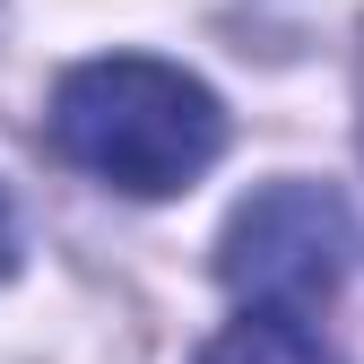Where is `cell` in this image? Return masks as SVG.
<instances>
[{"label":"cell","instance_id":"6da1fadb","mask_svg":"<svg viewBox=\"0 0 364 364\" xmlns=\"http://www.w3.org/2000/svg\"><path fill=\"white\" fill-rule=\"evenodd\" d=\"M53 156L78 165L87 182L130 200H173L225 156V105L191 70L148 61V53H105V61H78L53 87Z\"/></svg>","mask_w":364,"mask_h":364},{"label":"cell","instance_id":"277c9868","mask_svg":"<svg viewBox=\"0 0 364 364\" xmlns=\"http://www.w3.org/2000/svg\"><path fill=\"white\" fill-rule=\"evenodd\" d=\"M9 260H18V217H9V191H0V278H9Z\"/></svg>","mask_w":364,"mask_h":364},{"label":"cell","instance_id":"3957f363","mask_svg":"<svg viewBox=\"0 0 364 364\" xmlns=\"http://www.w3.org/2000/svg\"><path fill=\"white\" fill-rule=\"evenodd\" d=\"M200 364H338V355L304 330V312H243L200 347Z\"/></svg>","mask_w":364,"mask_h":364},{"label":"cell","instance_id":"7a4b0ae2","mask_svg":"<svg viewBox=\"0 0 364 364\" xmlns=\"http://www.w3.org/2000/svg\"><path fill=\"white\" fill-rule=\"evenodd\" d=\"M355 260V217L321 182H269L225 217L217 243V278L235 287L252 312H312L321 295H338Z\"/></svg>","mask_w":364,"mask_h":364}]
</instances>
